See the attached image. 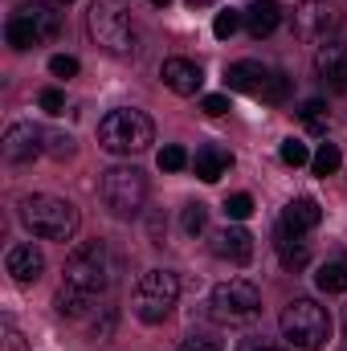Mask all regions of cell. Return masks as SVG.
<instances>
[{"label": "cell", "instance_id": "cell-1", "mask_svg": "<svg viewBox=\"0 0 347 351\" xmlns=\"http://www.w3.org/2000/svg\"><path fill=\"white\" fill-rule=\"evenodd\" d=\"M110 274H115V262H110V254H106L102 241L78 245V250L66 258V282H62V290H58V298H53L58 315L78 319L90 302L110 286Z\"/></svg>", "mask_w": 347, "mask_h": 351}, {"label": "cell", "instance_id": "cell-2", "mask_svg": "<svg viewBox=\"0 0 347 351\" xmlns=\"http://www.w3.org/2000/svg\"><path fill=\"white\" fill-rule=\"evenodd\" d=\"M21 221L41 241H70L78 233V208L62 196H49V192L25 196L21 200Z\"/></svg>", "mask_w": 347, "mask_h": 351}, {"label": "cell", "instance_id": "cell-3", "mask_svg": "<svg viewBox=\"0 0 347 351\" xmlns=\"http://www.w3.org/2000/svg\"><path fill=\"white\" fill-rule=\"evenodd\" d=\"M86 29L102 53H110V58L135 53V29H131V12L123 0H94L86 12Z\"/></svg>", "mask_w": 347, "mask_h": 351}, {"label": "cell", "instance_id": "cell-4", "mask_svg": "<svg viewBox=\"0 0 347 351\" xmlns=\"http://www.w3.org/2000/svg\"><path fill=\"white\" fill-rule=\"evenodd\" d=\"M152 139H156L152 119H147L143 110H131V106L110 110V114L98 123V147L110 152V156H139V152L152 147Z\"/></svg>", "mask_w": 347, "mask_h": 351}, {"label": "cell", "instance_id": "cell-5", "mask_svg": "<svg viewBox=\"0 0 347 351\" xmlns=\"http://www.w3.org/2000/svg\"><path fill=\"white\" fill-rule=\"evenodd\" d=\"M278 327H282V339L298 351H319V348H327V339H331V315L315 298L286 302Z\"/></svg>", "mask_w": 347, "mask_h": 351}, {"label": "cell", "instance_id": "cell-6", "mask_svg": "<svg viewBox=\"0 0 347 351\" xmlns=\"http://www.w3.org/2000/svg\"><path fill=\"white\" fill-rule=\"evenodd\" d=\"M176 298H180V278H176L172 269H147V274H139V282H135L131 311H135L139 323L156 327V323H164V319L172 315Z\"/></svg>", "mask_w": 347, "mask_h": 351}, {"label": "cell", "instance_id": "cell-7", "mask_svg": "<svg viewBox=\"0 0 347 351\" xmlns=\"http://www.w3.org/2000/svg\"><path fill=\"white\" fill-rule=\"evenodd\" d=\"M62 33V16L49 8V4H25V8H16L12 16H8V25H4V41L16 49V53H25V49H33V45H45V41H53Z\"/></svg>", "mask_w": 347, "mask_h": 351}, {"label": "cell", "instance_id": "cell-8", "mask_svg": "<svg viewBox=\"0 0 347 351\" xmlns=\"http://www.w3.org/2000/svg\"><path fill=\"white\" fill-rule=\"evenodd\" d=\"M225 82H229V90L250 94V98H261V102H270V106H282V102L290 98V78H286L282 70L261 66V62H233V66L225 70Z\"/></svg>", "mask_w": 347, "mask_h": 351}, {"label": "cell", "instance_id": "cell-9", "mask_svg": "<svg viewBox=\"0 0 347 351\" xmlns=\"http://www.w3.org/2000/svg\"><path fill=\"white\" fill-rule=\"evenodd\" d=\"M102 204L115 213V217H135L147 200V176L131 164H119L110 172H102Z\"/></svg>", "mask_w": 347, "mask_h": 351}, {"label": "cell", "instance_id": "cell-10", "mask_svg": "<svg viewBox=\"0 0 347 351\" xmlns=\"http://www.w3.org/2000/svg\"><path fill=\"white\" fill-rule=\"evenodd\" d=\"M208 311H213L217 323L237 327V323H250V319L261 311V294H258L254 282H246V278H229V282H221V286L213 290Z\"/></svg>", "mask_w": 347, "mask_h": 351}, {"label": "cell", "instance_id": "cell-11", "mask_svg": "<svg viewBox=\"0 0 347 351\" xmlns=\"http://www.w3.org/2000/svg\"><path fill=\"white\" fill-rule=\"evenodd\" d=\"M0 152H4V160H8V164H33L37 156H45V127L12 123V127L4 131Z\"/></svg>", "mask_w": 347, "mask_h": 351}, {"label": "cell", "instance_id": "cell-12", "mask_svg": "<svg viewBox=\"0 0 347 351\" xmlns=\"http://www.w3.org/2000/svg\"><path fill=\"white\" fill-rule=\"evenodd\" d=\"M331 25H335V8L323 4V0H302V4H294V12H290V29H294V37H302V41L323 37Z\"/></svg>", "mask_w": 347, "mask_h": 351}, {"label": "cell", "instance_id": "cell-13", "mask_svg": "<svg viewBox=\"0 0 347 351\" xmlns=\"http://www.w3.org/2000/svg\"><path fill=\"white\" fill-rule=\"evenodd\" d=\"M315 74L319 82L335 94H347V41H327L315 53Z\"/></svg>", "mask_w": 347, "mask_h": 351}, {"label": "cell", "instance_id": "cell-14", "mask_svg": "<svg viewBox=\"0 0 347 351\" xmlns=\"http://www.w3.org/2000/svg\"><path fill=\"white\" fill-rule=\"evenodd\" d=\"M213 254L229 265H246L254 258V237L241 225H225V229L213 233Z\"/></svg>", "mask_w": 347, "mask_h": 351}, {"label": "cell", "instance_id": "cell-15", "mask_svg": "<svg viewBox=\"0 0 347 351\" xmlns=\"http://www.w3.org/2000/svg\"><path fill=\"white\" fill-rule=\"evenodd\" d=\"M160 78H164V86L172 90V94H180V98H192L196 90L204 86L200 66L188 62V58H168V62L160 66Z\"/></svg>", "mask_w": 347, "mask_h": 351}, {"label": "cell", "instance_id": "cell-16", "mask_svg": "<svg viewBox=\"0 0 347 351\" xmlns=\"http://www.w3.org/2000/svg\"><path fill=\"white\" fill-rule=\"evenodd\" d=\"M319 221H323L319 200H315V196H298V200H290V204L282 208V225H278V229H286V233H294V237H307L311 229H319Z\"/></svg>", "mask_w": 347, "mask_h": 351}, {"label": "cell", "instance_id": "cell-17", "mask_svg": "<svg viewBox=\"0 0 347 351\" xmlns=\"http://www.w3.org/2000/svg\"><path fill=\"white\" fill-rule=\"evenodd\" d=\"M4 265H8V274H12L16 282H37L41 269H45V258H41V250H37L33 241H21V245L8 250Z\"/></svg>", "mask_w": 347, "mask_h": 351}, {"label": "cell", "instance_id": "cell-18", "mask_svg": "<svg viewBox=\"0 0 347 351\" xmlns=\"http://www.w3.org/2000/svg\"><path fill=\"white\" fill-rule=\"evenodd\" d=\"M229 164H233V156H229L225 147H217V143H204V147H196V160H192V172L200 176L204 184H217L221 176L229 172Z\"/></svg>", "mask_w": 347, "mask_h": 351}, {"label": "cell", "instance_id": "cell-19", "mask_svg": "<svg viewBox=\"0 0 347 351\" xmlns=\"http://www.w3.org/2000/svg\"><path fill=\"white\" fill-rule=\"evenodd\" d=\"M282 25V8L274 4V0H254L250 8H246V29H250V37H270L274 29Z\"/></svg>", "mask_w": 347, "mask_h": 351}, {"label": "cell", "instance_id": "cell-20", "mask_svg": "<svg viewBox=\"0 0 347 351\" xmlns=\"http://www.w3.org/2000/svg\"><path fill=\"white\" fill-rule=\"evenodd\" d=\"M274 245H278V258H282V265H286V269H294V274L311 262L307 241H302V237H294V233H286V229H278V241H274Z\"/></svg>", "mask_w": 347, "mask_h": 351}, {"label": "cell", "instance_id": "cell-21", "mask_svg": "<svg viewBox=\"0 0 347 351\" xmlns=\"http://www.w3.org/2000/svg\"><path fill=\"white\" fill-rule=\"evenodd\" d=\"M315 286L323 294H344L347 290V265L344 262H323L319 274H315Z\"/></svg>", "mask_w": 347, "mask_h": 351}, {"label": "cell", "instance_id": "cell-22", "mask_svg": "<svg viewBox=\"0 0 347 351\" xmlns=\"http://www.w3.org/2000/svg\"><path fill=\"white\" fill-rule=\"evenodd\" d=\"M298 119L307 123V131H311V135H327V123H331V114H327V102H319V98H307V102L298 106Z\"/></svg>", "mask_w": 347, "mask_h": 351}, {"label": "cell", "instance_id": "cell-23", "mask_svg": "<svg viewBox=\"0 0 347 351\" xmlns=\"http://www.w3.org/2000/svg\"><path fill=\"white\" fill-rule=\"evenodd\" d=\"M339 164H344V156H339V147H335V143H323V147L315 152V160H311L315 176H335V172H339Z\"/></svg>", "mask_w": 347, "mask_h": 351}, {"label": "cell", "instance_id": "cell-24", "mask_svg": "<svg viewBox=\"0 0 347 351\" xmlns=\"http://www.w3.org/2000/svg\"><path fill=\"white\" fill-rule=\"evenodd\" d=\"M241 25H246V12H237V8H221V12H217V21H213V33H217L221 41H229Z\"/></svg>", "mask_w": 347, "mask_h": 351}, {"label": "cell", "instance_id": "cell-25", "mask_svg": "<svg viewBox=\"0 0 347 351\" xmlns=\"http://www.w3.org/2000/svg\"><path fill=\"white\" fill-rule=\"evenodd\" d=\"M204 225H208V208H204V204H184L180 229H184L188 237H196V233H204Z\"/></svg>", "mask_w": 347, "mask_h": 351}, {"label": "cell", "instance_id": "cell-26", "mask_svg": "<svg viewBox=\"0 0 347 351\" xmlns=\"http://www.w3.org/2000/svg\"><path fill=\"white\" fill-rule=\"evenodd\" d=\"M45 152H49L53 160H70V156H74V135H66V131H45Z\"/></svg>", "mask_w": 347, "mask_h": 351}, {"label": "cell", "instance_id": "cell-27", "mask_svg": "<svg viewBox=\"0 0 347 351\" xmlns=\"http://www.w3.org/2000/svg\"><path fill=\"white\" fill-rule=\"evenodd\" d=\"M278 156H282V164H290V168H302V164L311 160V152H307V143H302V139H286Z\"/></svg>", "mask_w": 347, "mask_h": 351}, {"label": "cell", "instance_id": "cell-28", "mask_svg": "<svg viewBox=\"0 0 347 351\" xmlns=\"http://www.w3.org/2000/svg\"><path fill=\"white\" fill-rule=\"evenodd\" d=\"M250 213H254V196L237 192V196H229V200H225V217H229V221H246Z\"/></svg>", "mask_w": 347, "mask_h": 351}, {"label": "cell", "instance_id": "cell-29", "mask_svg": "<svg viewBox=\"0 0 347 351\" xmlns=\"http://www.w3.org/2000/svg\"><path fill=\"white\" fill-rule=\"evenodd\" d=\"M156 164H160L164 172H180V168H188V152L172 143V147H164V152H160V160H156Z\"/></svg>", "mask_w": 347, "mask_h": 351}, {"label": "cell", "instance_id": "cell-30", "mask_svg": "<svg viewBox=\"0 0 347 351\" xmlns=\"http://www.w3.org/2000/svg\"><path fill=\"white\" fill-rule=\"evenodd\" d=\"M37 102H41V110H49V114H62V110H66V94L58 86H45L37 94Z\"/></svg>", "mask_w": 347, "mask_h": 351}, {"label": "cell", "instance_id": "cell-31", "mask_svg": "<svg viewBox=\"0 0 347 351\" xmlns=\"http://www.w3.org/2000/svg\"><path fill=\"white\" fill-rule=\"evenodd\" d=\"M49 74H53V78H74V74H78V58H70V53H58V58L49 62Z\"/></svg>", "mask_w": 347, "mask_h": 351}, {"label": "cell", "instance_id": "cell-32", "mask_svg": "<svg viewBox=\"0 0 347 351\" xmlns=\"http://www.w3.org/2000/svg\"><path fill=\"white\" fill-rule=\"evenodd\" d=\"M200 110H204V114H213V119H221V114L229 110V98H225V94H208V98L200 102Z\"/></svg>", "mask_w": 347, "mask_h": 351}, {"label": "cell", "instance_id": "cell-33", "mask_svg": "<svg viewBox=\"0 0 347 351\" xmlns=\"http://www.w3.org/2000/svg\"><path fill=\"white\" fill-rule=\"evenodd\" d=\"M237 351H286V348H274V343H265V339H241Z\"/></svg>", "mask_w": 347, "mask_h": 351}, {"label": "cell", "instance_id": "cell-34", "mask_svg": "<svg viewBox=\"0 0 347 351\" xmlns=\"http://www.w3.org/2000/svg\"><path fill=\"white\" fill-rule=\"evenodd\" d=\"M180 351H221V348H217L213 339H188V343H184Z\"/></svg>", "mask_w": 347, "mask_h": 351}, {"label": "cell", "instance_id": "cell-35", "mask_svg": "<svg viewBox=\"0 0 347 351\" xmlns=\"http://www.w3.org/2000/svg\"><path fill=\"white\" fill-rule=\"evenodd\" d=\"M192 8H204V4H217V0H188Z\"/></svg>", "mask_w": 347, "mask_h": 351}, {"label": "cell", "instance_id": "cell-36", "mask_svg": "<svg viewBox=\"0 0 347 351\" xmlns=\"http://www.w3.org/2000/svg\"><path fill=\"white\" fill-rule=\"evenodd\" d=\"M152 4H160V8H164V4H172V0H152Z\"/></svg>", "mask_w": 347, "mask_h": 351}, {"label": "cell", "instance_id": "cell-37", "mask_svg": "<svg viewBox=\"0 0 347 351\" xmlns=\"http://www.w3.org/2000/svg\"><path fill=\"white\" fill-rule=\"evenodd\" d=\"M62 4H70V0H62Z\"/></svg>", "mask_w": 347, "mask_h": 351}, {"label": "cell", "instance_id": "cell-38", "mask_svg": "<svg viewBox=\"0 0 347 351\" xmlns=\"http://www.w3.org/2000/svg\"><path fill=\"white\" fill-rule=\"evenodd\" d=\"M344 327H347V319H344Z\"/></svg>", "mask_w": 347, "mask_h": 351}]
</instances>
